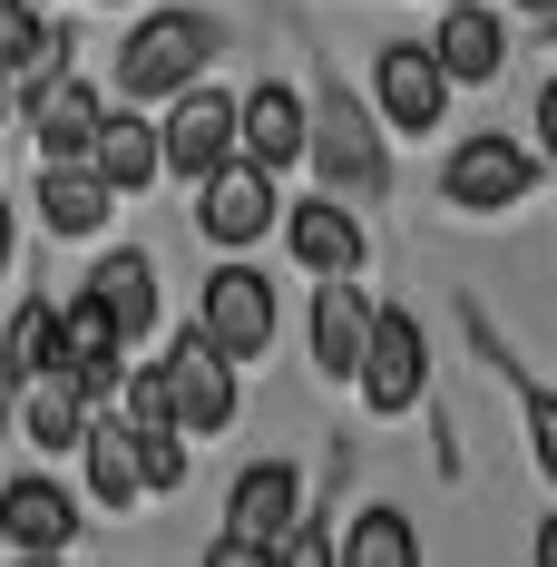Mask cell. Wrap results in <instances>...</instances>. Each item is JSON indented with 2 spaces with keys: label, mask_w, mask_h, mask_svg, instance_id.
<instances>
[{
  "label": "cell",
  "mask_w": 557,
  "mask_h": 567,
  "mask_svg": "<svg viewBox=\"0 0 557 567\" xmlns=\"http://www.w3.org/2000/svg\"><path fill=\"white\" fill-rule=\"evenodd\" d=\"M216 50H225V30L206 10H147V20L117 40V99H127V109H137V99H176V89L206 79Z\"/></svg>",
  "instance_id": "1"
},
{
  "label": "cell",
  "mask_w": 557,
  "mask_h": 567,
  "mask_svg": "<svg viewBox=\"0 0 557 567\" xmlns=\"http://www.w3.org/2000/svg\"><path fill=\"white\" fill-rule=\"evenodd\" d=\"M245 157V99H225V89H176L167 109V176H186V186H206L216 167H235Z\"/></svg>",
  "instance_id": "2"
},
{
  "label": "cell",
  "mask_w": 557,
  "mask_h": 567,
  "mask_svg": "<svg viewBox=\"0 0 557 567\" xmlns=\"http://www.w3.org/2000/svg\"><path fill=\"white\" fill-rule=\"evenodd\" d=\"M333 196H382L391 186V157H382V127L362 117V99H313V147H303Z\"/></svg>",
  "instance_id": "3"
},
{
  "label": "cell",
  "mask_w": 557,
  "mask_h": 567,
  "mask_svg": "<svg viewBox=\"0 0 557 567\" xmlns=\"http://www.w3.org/2000/svg\"><path fill=\"white\" fill-rule=\"evenodd\" d=\"M167 401H176V431L186 441H206V431L235 421V352H216L206 323H186L167 342Z\"/></svg>",
  "instance_id": "4"
},
{
  "label": "cell",
  "mask_w": 557,
  "mask_h": 567,
  "mask_svg": "<svg viewBox=\"0 0 557 567\" xmlns=\"http://www.w3.org/2000/svg\"><path fill=\"white\" fill-rule=\"evenodd\" d=\"M538 186V147H518V137H460L441 167V196L450 206H470V216H499Z\"/></svg>",
  "instance_id": "5"
},
{
  "label": "cell",
  "mask_w": 557,
  "mask_h": 567,
  "mask_svg": "<svg viewBox=\"0 0 557 567\" xmlns=\"http://www.w3.org/2000/svg\"><path fill=\"white\" fill-rule=\"evenodd\" d=\"M450 89H460V79L441 69L431 40H391V50L372 59V99H382V117L401 127V137H431L441 109H450Z\"/></svg>",
  "instance_id": "6"
},
{
  "label": "cell",
  "mask_w": 557,
  "mask_h": 567,
  "mask_svg": "<svg viewBox=\"0 0 557 567\" xmlns=\"http://www.w3.org/2000/svg\"><path fill=\"white\" fill-rule=\"evenodd\" d=\"M421 382H431V342H421V323H411L401 303H382V313H372V342H362V411L401 421V411L421 401Z\"/></svg>",
  "instance_id": "7"
},
{
  "label": "cell",
  "mask_w": 557,
  "mask_h": 567,
  "mask_svg": "<svg viewBox=\"0 0 557 567\" xmlns=\"http://www.w3.org/2000/svg\"><path fill=\"white\" fill-rule=\"evenodd\" d=\"M196 323L216 333V352L255 362V352L275 342V284L255 275V265H216V275H206V303H196Z\"/></svg>",
  "instance_id": "8"
},
{
  "label": "cell",
  "mask_w": 557,
  "mask_h": 567,
  "mask_svg": "<svg viewBox=\"0 0 557 567\" xmlns=\"http://www.w3.org/2000/svg\"><path fill=\"white\" fill-rule=\"evenodd\" d=\"M20 117H30V137H40V167H59V157H89V147H99L109 99H99L79 69H59L50 89H30V99H20Z\"/></svg>",
  "instance_id": "9"
},
{
  "label": "cell",
  "mask_w": 557,
  "mask_h": 567,
  "mask_svg": "<svg viewBox=\"0 0 557 567\" xmlns=\"http://www.w3.org/2000/svg\"><path fill=\"white\" fill-rule=\"evenodd\" d=\"M275 216H283L275 206V167H255V157H235V167H216L196 186V226L216 235V245H255Z\"/></svg>",
  "instance_id": "10"
},
{
  "label": "cell",
  "mask_w": 557,
  "mask_h": 567,
  "mask_svg": "<svg viewBox=\"0 0 557 567\" xmlns=\"http://www.w3.org/2000/svg\"><path fill=\"white\" fill-rule=\"evenodd\" d=\"M283 245H293V265L303 275H362V216L342 206V196H313V206H293L283 216Z\"/></svg>",
  "instance_id": "11"
},
{
  "label": "cell",
  "mask_w": 557,
  "mask_h": 567,
  "mask_svg": "<svg viewBox=\"0 0 557 567\" xmlns=\"http://www.w3.org/2000/svg\"><path fill=\"white\" fill-rule=\"evenodd\" d=\"M225 528H235V538H265V548H283V538L303 528V480H293L283 460H255V470L235 480V499H225Z\"/></svg>",
  "instance_id": "12"
},
{
  "label": "cell",
  "mask_w": 557,
  "mask_h": 567,
  "mask_svg": "<svg viewBox=\"0 0 557 567\" xmlns=\"http://www.w3.org/2000/svg\"><path fill=\"white\" fill-rule=\"evenodd\" d=\"M362 342H372V303L352 275H323L313 284V362L333 382H362Z\"/></svg>",
  "instance_id": "13"
},
{
  "label": "cell",
  "mask_w": 557,
  "mask_h": 567,
  "mask_svg": "<svg viewBox=\"0 0 557 567\" xmlns=\"http://www.w3.org/2000/svg\"><path fill=\"white\" fill-rule=\"evenodd\" d=\"M89 421H99V392H89L79 372H40V382H20V441H40V451H79Z\"/></svg>",
  "instance_id": "14"
},
{
  "label": "cell",
  "mask_w": 557,
  "mask_h": 567,
  "mask_svg": "<svg viewBox=\"0 0 557 567\" xmlns=\"http://www.w3.org/2000/svg\"><path fill=\"white\" fill-rule=\"evenodd\" d=\"M0 538H10L20 558H59V548L79 538L69 489H59V480H10V489H0Z\"/></svg>",
  "instance_id": "15"
},
{
  "label": "cell",
  "mask_w": 557,
  "mask_h": 567,
  "mask_svg": "<svg viewBox=\"0 0 557 567\" xmlns=\"http://www.w3.org/2000/svg\"><path fill=\"white\" fill-rule=\"evenodd\" d=\"M303 147H313V99H293L283 79H265V89H245V157L283 176L293 157H303Z\"/></svg>",
  "instance_id": "16"
},
{
  "label": "cell",
  "mask_w": 557,
  "mask_h": 567,
  "mask_svg": "<svg viewBox=\"0 0 557 567\" xmlns=\"http://www.w3.org/2000/svg\"><path fill=\"white\" fill-rule=\"evenodd\" d=\"M441 69L460 79V89H479V79H499V59H508V20L499 10H479V0H441Z\"/></svg>",
  "instance_id": "17"
},
{
  "label": "cell",
  "mask_w": 557,
  "mask_h": 567,
  "mask_svg": "<svg viewBox=\"0 0 557 567\" xmlns=\"http://www.w3.org/2000/svg\"><path fill=\"white\" fill-rule=\"evenodd\" d=\"M89 167L109 176L117 196L157 186V176H167V127H147L137 109H109V127H99V147H89Z\"/></svg>",
  "instance_id": "18"
},
{
  "label": "cell",
  "mask_w": 557,
  "mask_h": 567,
  "mask_svg": "<svg viewBox=\"0 0 557 567\" xmlns=\"http://www.w3.org/2000/svg\"><path fill=\"white\" fill-rule=\"evenodd\" d=\"M109 206H117V186L89 167V157L40 167V226H50V235H99V226H109Z\"/></svg>",
  "instance_id": "19"
},
{
  "label": "cell",
  "mask_w": 557,
  "mask_h": 567,
  "mask_svg": "<svg viewBox=\"0 0 557 567\" xmlns=\"http://www.w3.org/2000/svg\"><path fill=\"white\" fill-rule=\"evenodd\" d=\"M79 451H89V499H99V509L147 499V470H137V421H127V411H99Z\"/></svg>",
  "instance_id": "20"
},
{
  "label": "cell",
  "mask_w": 557,
  "mask_h": 567,
  "mask_svg": "<svg viewBox=\"0 0 557 567\" xmlns=\"http://www.w3.org/2000/svg\"><path fill=\"white\" fill-rule=\"evenodd\" d=\"M89 293L117 313V333H127V342L157 333V265H147L137 245H127V255H99V265H89Z\"/></svg>",
  "instance_id": "21"
},
{
  "label": "cell",
  "mask_w": 557,
  "mask_h": 567,
  "mask_svg": "<svg viewBox=\"0 0 557 567\" xmlns=\"http://www.w3.org/2000/svg\"><path fill=\"white\" fill-rule=\"evenodd\" d=\"M40 372H69V313L50 293H30L10 313V382H40Z\"/></svg>",
  "instance_id": "22"
},
{
  "label": "cell",
  "mask_w": 557,
  "mask_h": 567,
  "mask_svg": "<svg viewBox=\"0 0 557 567\" xmlns=\"http://www.w3.org/2000/svg\"><path fill=\"white\" fill-rule=\"evenodd\" d=\"M342 567H421V538L401 509H362L342 528Z\"/></svg>",
  "instance_id": "23"
},
{
  "label": "cell",
  "mask_w": 557,
  "mask_h": 567,
  "mask_svg": "<svg viewBox=\"0 0 557 567\" xmlns=\"http://www.w3.org/2000/svg\"><path fill=\"white\" fill-rule=\"evenodd\" d=\"M137 470H147V489H176L186 480V431L176 421H137Z\"/></svg>",
  "instance_id": "24"
},
{
  "label": "cell",
  "mask_w": 557,
  "mask_h": 567,
  "mask_svg": "<svg viewBox=\"0 0 557 567\" xmlns=\"http://www.w3.org/2000/svg\"><path fill=\"white\" fill-rule=\"evenodd\" d=\"M518 411H528V441H538V470L557 480V392H538V382H528V392H518Z\"/></svg>",
  "instance_id": "25"
},
{
  "label": "cell",
  "mask_w": 557,
  "mask_h": 567,
  "mask_svg": "<svg viewBox=\"0 0 557 567\" xmlns=\"http://www.w3.org/2000/svg\"><path fill=\"white\" fill-rule=\"evenodd\" d=\"M127 421H176V401H167V362H147V372L127 382Z\"/></svg>",
  "instance_id": "26"
},
{
  "label": "cell",
  "mask_w": 557,
  "mask_h": 567,
  "mask_svg": "<svg viewBox=\"0 0 557 567\" xmlns=\"http://www.w3.org/2000/svg\"><path fill=\"white\" fill-rule=\"evenodd\" d=\"M283 567H342V538H323V518H303L283 538Z\"/></svg>",
  "instance_id": "27"
},
{
  "label": "cell",
  "mask_w": 557,
  "mask_h": 567,
  "mask_svg": "<svg viewBox=\"0 0 557 567\" xmlns=\"http://www.w3.org/2000/svg\"><path fill=\"white\" fill-rule=\"evenodd\" d=\"M206 567H283V548H265V538H235V528H225L216 548H206Z\"/></svg>",
  "instance_id": "28"
},
{
  "label": "cell",
  "mask_w": 557,
  "mask_h": 567,
  "mask_svg": "<svg viewBox=\"0 0 557 567\" xmlns=\"http://www.w3.org/2000/svg\"><path fill=\"white\" fill-rule=\"evenodd\" d=\"M538 147H548V157H557V79H548V89H538Z\"/></svg>",
  "instance_id": "29"
},
{
  "label": "cell",
  "mask_w": 557,
  "mask_h": 567,
  "mask_svg": "<svg viewBox=\"0 0 557 567\" xmlns=\"http://www.w3.org/2000/svg\"><path fill=\"white\" fill-rule=\"evenodd\" d=\"M538 567H557V518H548V528H538Z\"/></svg>",
  "instance_id": "30"
},
{
  "label": "cell",
  "mask_w": 557,
  "mask_h": 567,
  "mask_svg": "<svg viewBox=\"0 0 557 567\" xmlns=\"http://www.w3.org/2000/svg\"><path fill=\"white\" fill-rule=\"evenodd\" d=\"M30 10H40V0H0V30H10V20H30Z\"/></svg>",
  "instance_id": "31"
},
{
  "label": "cell",
  "mask_w": 557,
  "mask_h": 567,
  "mask_svg": "<svg viewBox=\"0 0 557 567\" xmlns=\"http://www.w3.org/2000/svg\"><path fill=\"white\" fill-rule=\"evenodd\" d=\"M0 265H10V206H0Z\"/></svg>",
  "instance_id": "32"
},
{
  "label": "cell",
  "mask_w": 557,
  "mask_h": 567,
  "mask_svg": "<svg viewBox=\"0 0 557 567\" xmlns=\"http://www.w3.org/2000/svg\"><path fill=\"white\" fill-rule=\"evenodd\" d=\"M0 382H10V323H0Z\"/></svg>",
  "instance_id": "33"
},
{
  "label": "cell",
  "mask_w": 557,
  "mask_h": 567,
  "mask_svg": "<svg viewBox=\"0 0 557 567\" xmlns=\"http://www.w3.org/2000/svg\"><path fill=\"white\" fill-rule=\"evenodd\" d=\"M518 10H538V20H548V10H557V0H518Z\"/></svg>",
  "instance_id": "34"
},
{
  "label": "cell",
  "mask_w": 557,
  "mask_h": 567,
  "mask_svg": "<svg viewBox=\"0 0 557 567\" xmlns=\"http://www.w3.org/2000/svg\"><path fill=\"white\" fill-rule=\"evenodd\" d=\"M20 567H59V558H20Z\"/></svg>",
  "instance_id": "35"
},
{
  "label": "cell",
  "mask_w": 557,
  "mask_h": 567,
  "mask_svg": "<svg viewBox=\"0 0 557 567\" xmlns=\"http://www.w3.org/2000/svg\"><path fill=\"white\" fill-rule=\"evenodd\" d=\"M548 30H557V10H548Z\"/></svg>",
  "instance_id": "36"
},
{
  "label": "cell",
  "mask_w": 557,
  "mask_h": 567,
  "mask_svg": "<svg viewBox=\"0 0 557 567\" xmlns=\"http://www.w3.org/2000/svg\"><path fill=\"white\" fill-rule=\"evenodd\" d=\"M0 117H10V109H0Z\"/></svg>",
  "instance_id": "37"
}]
</instances>
